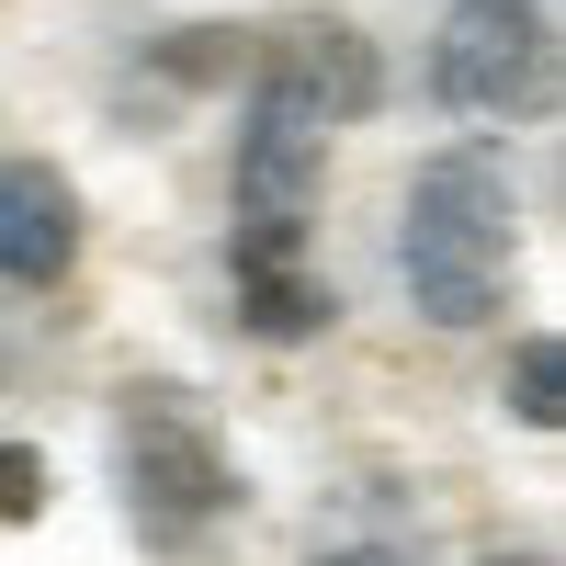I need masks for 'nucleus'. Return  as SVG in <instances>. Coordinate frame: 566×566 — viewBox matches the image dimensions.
Listing matches in <instances>:
<instances>
[{"mask_svg": "<svg viewBox=\"0 0 566 566\" xmlns=\"http://www.w3.org/2000/svg\"><path fill=\"white\" fill-rule=\"evenodd\" d=\"M499 397H510V419H522V431H555V419H566V352L544 340V328H533L522 352H510V374H499Z\"/></svg>", "mask_w": 566, "mask_h": 566, "instance_id": "6e6552de", "label": "nucleus"}, {"mask_svg": "<svg viewBox=\"0 0 566 566\" xmlns=\"http://www.w3.org/2000/svg\"><path fill=\"white\" fill-rule=\"evenodd\" d=\"M250 91H283V103L317 114V125H363L374 91H386V69H374V45H363L352 23L306 12V23H272V34L250 45Z\"/></svg>", "mask_w": 566, "mask_h": 566, "instance_id": "39448f33", "label": "nucleus"}, {"mask_svg": "<svg viewBox=\"0 0 566 566\" xmlns=\"http://www.w3.org/2000/svg\"><path fill=\"white\" fill-rule=\"evenodd\" d=\"M125 488H136V510H148L159 533H205V522L239 510V464H227L216 419L181 386H136V408H125Z\"/></svg>", "mask_w": 566, "mask_h": 566, "instance_id": "f03ea898", "label": "nucleus"}, {"mask_svg": "<svg viewBox=\"0 0 566 566\" xmlns=\"http://www.w3.org/2000/svg\"><path fill=\"white\" fill-rule=\"evenodd\" d=\"M476 566H544V555H476Z\"/></svg>", "mask_w": 566, "mask_h": 566, "instance_id": "9b49d317", "label": "nucleus"}, {"mask_svg": "<svg viewBox=\"0 0 566 566\" xmlns=\"http://www.w3.org/2000/svg\"><path fill=\"white\" fill-rule=\"evenodd\" d=\"M34 510H45V453L0 442V522H34Z\"/></svg>", "mask_w": 566, "mask_h": 566, "instance_id": "1a4fd4ad", "label": "nucleus"}, {"mask_svg": "<svg viewBox=\"0 0 566 566\" xmlns=\"http://www.w3.org/2000/svg\"><path fill=\"white\" fill-rule=\"evenodd\" d=\"M317 566H397V555H374V544H352V555H317Z\"/></svg>", "mask_w": 566, "mask_h": 566, "instance_id": "9d476101", "label": "nucleus"}, {"mask_svg": "<svg viewBox=\"0 0 566 566\" xmlns=\"http://www.w3.org/2000/svg\"><path fill=\"white\" fill-rule=\"evenodd\" d=\"M544 69V12L533 0H453L431 34V91L453 114H522Z\"/></svg>", "mask_w": 566, "mask_h": 566, "instance_id": "20e7f679", "label": "nucleus"}, {"mask_svg": "<svg viewBox=\"0 0 566 566\" xmlns=\"http://www.w3.org/2000/svg\"><path fill=\"white\" fill-rule=\"evenodd\" d=\"M317 170H328V125L295 114L283 91H250L239 114V261H306V216H317Z\"/></svg>", "mask_w": 566, "mask_h": 566, "instance_id": "7ed1b4c3", "label": "nucleus"}, {"mask_svg": "<svg viewBox=\"0 0 566 566\" xmlns=\"http://www.w3.org/2000/svg\"><path fill=\"white\" fill-rule=\"evenodd\" d=\"M510 250H522V193L488 148H442L408 181L397 261H408V306L431 328H488L510 306Z\"/></svg>", "mask_w": 566, "mask_h": 566, "instance_id": "f257e3e1", "label": "nucleus"}, {"mask_svg": "<svg viewBox=\"0 0 566 566\" xmlns=\"http://www.w3.org/2000/svg\"><path fill=\"white\" fill-rule=\"evenodd\" d=\"M80 261V193L45 159H0V283H69Z\"/></svg>", "mask_w": 566, "mask_h": 566, "instance_id": "423d86ee", "label": "nucleus"}, {"mask_svg": "<svg viewBox=\"0 0 566 566\" xmlns=\"http://www.w3.org/2000/svg\"><path fill=\"white\" fill-rule=\"evenodd\" d=\"M340 317L328 283H306V261H239V328L250 340H317Z\"/></svg>", "mask_w": 566, "mask_h": 566, "instance_id": "0eeeda50", "label": "nucleus"}]
</instances>
